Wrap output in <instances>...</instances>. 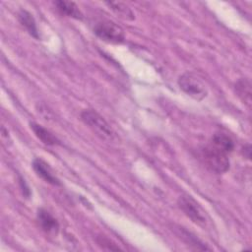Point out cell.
I'll use <instances>...</instances> for the list:
<instances>
[{
	"instance_id": "6da1fadb",
	"label": "cell",
	"mask_w": 252,
	"mask_h": 252,
	"mask_svg": "<svg viewBox=\"0 0 252 252\" xmlns=\"http://www.w3.org/2000/svg\"><path fill=\"white\" fill-rule=\"evenodd\" d=\"M82 121L100 139L107 142H113L117 136L107 121L96 111L85 109L80 114Z\"/></svg>"
},
{
	"instance_id": "7a4b0ae2",
	"label": "cell",
	"mask_w": 252,
	"mask_h": 252,
	"mask_svg": "<svg viewBox=\"0 0 252 252\" xmlns=\"http://www.w3.org/2000/svg\"><path fill=\"white\" fill-rule=\"evenodd\" d=\"M201 157L206 166L218 174L224 173L229 169L227 154L217 149L212 144L202 148Z\"/></svg>"
},
{
	"instance_id": "3957f363",
	"label": "cell",
	"mask_w": 252,
	"mask_h": 252,
	"mask_svg": "<svg viewBox=\"0 0 252 252\" xmlns=\"http://www.w3.org/2000/svg\"><path fill=\"white\" fill-rule=\"evenodd\" d=\"M180 89L191 97L201 100L208 94V89L201 78L191 72H185L178 79Z\"/></svg>"
},
{
	"instance_id": "277c9868",
	"label": "cell",
	"mask_w": 252,
	"mask_h": 252,
	"mask_svg": "<svg viewBox=\"0 0 252 252\" xmlns=\"http://www.w3.org/2000/svg\"><path fill=\"white\" fill-rule=\"evenodd\" d=\"M179 209L194 223L205 227L208 224V217L202 207L189 195H181L177 200Z\"/></svg>"
},
{
	"instance_id": "5b68a950",
	"label": "cell",
	"mask_w": 252,
	"mask_h": 252,
	"mask_svg": "<svg viewBox=\"0 0 252 252\" xmlns=\"http://www.w3.org/2000/svg\"><path fill=\"white\" fill-rule=\"evenodd\" d=\"M94 34L101 40L111 43H121L125 40V33L121 27L110 21H100L94 27Z\"/></svg>"
},
{
	"instance_id": "8992f818",
	"label": "cell",
	"mask_w": 252,
	"mask_h": 252,
	"mask_svg": "<svg viewBox=\"0 0 252 252\" xmlns=\"http://www.w3.org/2000/svg\"><path fill=\"white\" fill-rule=\"evenodd\" d=\"M37 221L41 227V229L46 232L47 234L55 235L58 233L59 230V223L57 220L49 213L47 210L40 208L36 214Z\"/></svg>"
},
{
	"instance_id": "52a82bcc",
	"label": "cell",
	"mask_w": 252,
	"mask_h": 252,
	"mask_svg": "<svg viewBox=\"0 0 252 252\" xmlns=\"http://www.w3.org/2000/svg\"><path fill=\"white\" fill-rule=\"evenodd\" d=\"M32 167L33 170L35 171V173L42 178L45 182L52 184L54 186H59L60 185V181L59 179L55 176V174L53 173L52 169L49 167V165L43 161L40 158H35L32 161Z\"/></svg>"
},
{
	"instance_id": "ba28073f",
	"label": "cell",
	"mask_w": 252,
	"mask_h": 252,
	"mask_svg": "<svg viewBox=\"0 0 252 252\" xmlns=\"http://www.w3.org/2000/svg\"><path fill=\"white\" fill-rule=\"evenodd\" d=\"M31 129L32 130V132L34 133V135L45 145L48 146H55V145H59L60 142L59 140L46 128H44L43 126L32 122L31 123Z\"/></svg>"
},
{
	"instance_id": "9c48e42d",
	"label": "cell",
	"mask_w": 252,
	"mask_h": 252,
	"mask_svg": "<svg viewBox=\"0 0 252 252\" xmlns=\"http://www.w3.org/2000/svg\"><path fill=\"white\" fill-rule=\"evenodd\" d=\"M212 145L215 146L217 149L222 151L225 154H229L234 149V143L232 139L222 133V132H216L212 137Z\"/></svg>"
},
{
	"instance_id": "30bf717a",
	"label": "cell",
	"mask_w": 252,
	"mask_h": 252,
	"mask_svg": "<svg viewBox=\"0 0 252 252\" xmlns=\"http://www.w3.org/2000/svg\"><path fill=\"white\" fill-rule=\"evenodd\" d=\"M55 6L57 10L62 14L67 17H71L77 20H82L83 19V14L80 11L79 7L74 3L70 1H56Z\"/></svg>"
},
{
	"instance_id": "8fae6325",
	"label": "cell",
	"mask_w": 252,
	"mask_h": 252,
	"mask_svg": "<svg viewBox=\"0 0 252 252\" xmlns=\"http://www.w3.org/2000/svg\"><path fill=\"white\" fill-rule=\"evenodd\" d=\"M18 20L21 23V25L27 30V32L34 38H38V32L36 28V24L34 21V18L32 15L26 11V10H21L18 14Z\"/></svg>"
},
{
	"instance_id": "7c38bea8",
	"label": "cell",
	"mask_w": 252,
	"mask_h": 252,
	"mask_svg": "<svg viewBox=\"0 0 252 252\" xmlns=\"http://www.w3.org/2000/svg\"><path fill=\"white\" fill-rule=\"evenodd\" d=\"M235 91L241 100L247 104L251 105V84L247 79H240L235 84Z\"/></svg>"
},
{
	"instance_id": "4fadbf2b",
	"label": "cell",
	"mask_w": 252,
	"mask_h": 252,
	"mask_svg": "<svg viewBox=\"0 0 252 252\" xmlns=\"http://www.w3.org/2000/svg\"><path fill=\"white\" fill-rule=\"evenodd\" d=\"M106 5L112 10L117 16L122 19L132 21L135 19L133 11L124 3L122 2H106Z\"/></svg>"
},
{
	"instance_id": "5bb4252c",
	"label": "cell",
	"mask_w": 252,
	"mask_h": 252,
	"mask_svg": "<svg viewBox=\"0 0 252 252\" xmlns=\"http://www.w3.org/2000/svg\"><path fill=\"white\" fill-rule=\"evenodd\" d=\"M178 230L181 232V237L190 245H193L195 249L197 250H210L209 247L204 245L198 238H196L194 235H192L187 230L183 229L182 227H178Z\"/></svg>"
},
{
	"instance_id": "9a60e30c",
	"label": "cell",
	"mask_w": 252,
	"mask_h": 252,
	"mask_svg": "<svg viewBox=\"0 0 252 252\" xmlns=\"http://www.w3.org/2000/svg\"><path fill=\"white\" fill-rule=\"evenodd\" d=\"M96 242L98 243L99 246H101L103 249H106V250H121V248H119L118 246H116V245H115L114 243H112L109 239L104 238V237H102V236L97 237Z\"/></svg>"
},
{
	"instance_id": "2e32d148",
	"label": "cell",
	"mask_w": 252,
	"mask_h": 252,
	"mask_svg": "<svg viewBox=\"0 0 252 252\" xmlns=\"http://www.w3.org/2000/svg\"><path fill=\"white\" fill-rule=\"evenodd\" d=\"M243 155H244V158L250 159V158H251V147H250V145L244 146V148H243Z\"/></svg>"
}]
</instances>
